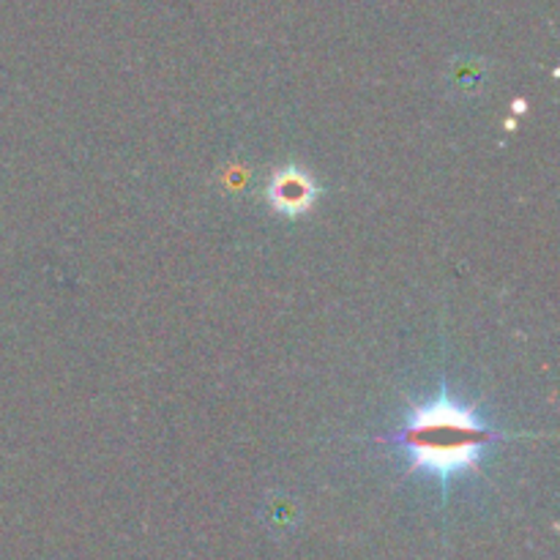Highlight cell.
Returning a JSON list of instances; mask_svg holds the SVG:
<instances>
[{
  "instance_id": "2",
  "label": "cell",
  "mask_w": 560,
  "mask_h": 560,
  "mask_svg": "<svg viewBox=\"0 0 560 560\" xmlns=\"http://www.w3.org/2000/svg\"><path fill=\"white\" fill-rule=\"evenodd\" d=\"M317 195H320V189H317L315 178L306 170L295 167V164L277 170L266 189L268 206L288 219H299L310 213L315 208Z\"/></svg>"
},
{
  "instance_id": "1",
  "label": "cell",
  "mask_w": 560,
  "mask_h": 560,
  "mask_svg": "<svg viewBox=\"0 0 560 560\" xmlns=\"http://www.w3.org/2000/svg\"><path fill=\"white\" fill-rule=\"evenodd\" d=\"M506 438L512 435L492 427L479 410L443 386L430 402L410 405L402 424L381 441L397 448L405 474L432 476L443 498H448L454 481L476 474L487 448Z\"/></svg>"
},
{
  "instance_id": "4",
  "label": "cell",
  "mask_w": 560,
  "mask_h": 560,
  "mask_svg": "<svg viewBox=\"0 0 560 560\" xmlns=\"http://www.w3.org/2000/svg\"><path fill=\"white\" fill-rule=\"evenodd\" d=\"M452 91L457 93H476L485 85V66L476 63V60H465L457 63L452 71Z\"/></svg>"
},
{
  "instance_id": "3",
  "label": "cell",
  "mask_w": 560,
  "mask_h": 560,
  "mask_svg": "<svg viewBox=\"0 0 560 560\" xmlns=\"http://www.w3.org/2000/svg\"><path fill=\"white\" fill-rule=\"evenodd\" d=\"M260 520L268 528V534L282 539V536H290L301 525V506L295 498L284 495V492H271V495L262 501Z\"/></svg>"
}]
</instances>
